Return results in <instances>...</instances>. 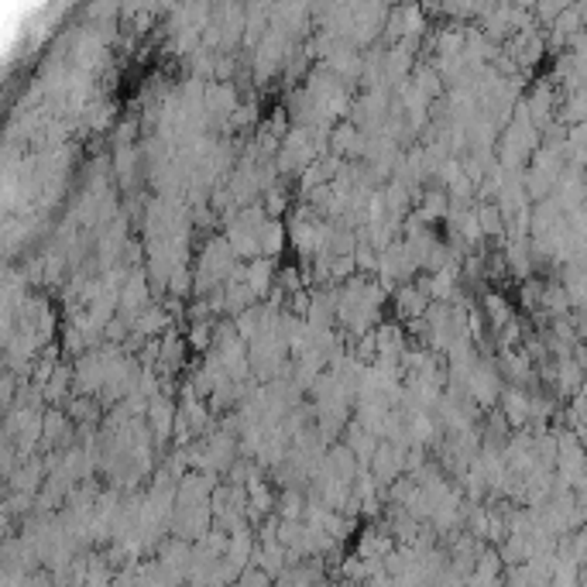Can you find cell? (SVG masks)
Here are the masks:
<instances>
[{
  "label": "cell",
  "instance_id": "obj_5",
  "mask_svg": "<svg viewBox=\"0 0 587 587\" xmlns=\"http://www.w3.org/2000/svg\"><path fill=\"white\" fill-rule=\"evenodd\" d=\"M433 306V299L415 282H409V285H398V293L392 295V310H396V316L402 320V323H413V320H423L426 316V310Z\"/></svg>",
  "mask_w": 587,
  "mask_h": 587
},
{
  "label": "cell",
  "instance_id": "obj_1",
  "mask_svg": "<svg viewBox=\"0 0 587 587\" xmlns=\"http://www.w3.org/2000/svg\"><path fill=\"white\" fill-rule=\"evenodd\" d=\"M501 371L495 368L491 358H481V364L474 368V375L467 378V396L474 398L481 409H495V402H501Z\"/></svg>",
  "mask_w": 587,
  "mask_h": 587
},
{
  "label": "cell",
  "instance_id": "obj_21",
  "mask_svg": "<svg viewBox=\"0 0 587 587\" xmlns=\"http://www.w3.org/2000/svg\"><path fill=\"white\" fill-rule=\"evenodd\" d=\"M213 327H217V320L190 323V330H186V344H190V350H200V354L213 350Z\"/></svg>",
  "mask_w": 587,
  "mask_h": 587
},
{
  "label": "cell",
  "instance_id": "obj_3",
  "mask_svg": "<svg viewBox=\"0 0 587 587\" xmlns=\"http://www.w3.org/2000/svg\"><path fill=\"white\" fill-rule=\"evenodd\" d=\"M148 426H152V436H155V447H162L165 440L175 436V423H179V398L172 396H158L152 398L148 405Z\"/></svg>",
  "mask_w": 587,
  "mask_h": 587
},
{
  "label": "cell",
  "instance_id": "obj_8",
  "mask_svg": "<svg viewBox=\"0 0 587 587\" xmlns=\"http://www.w3.org/2000/svg\"><path fill=\"white\" fill-rule=\"evenodd\" d=\"M261 230H251V227H244L241 220H234V224L224 227V238L230 241L234 247V255L241 261H255L261 258V241H258Z\"/></svg>",
  "mask_w": 587,
  "mask_h": 587
},
{
  "label": "cell",
  "instance_id": "obj_10",
  "mask_svg": "<svg viewBox=\"0 0 587 587\" xmlns=\"http://www.w3.org/2000/svg\"><path fill=\"white\" fill-rule=\"evenodd\" d=\"M275 278H278V261H272V258L247 261V275H244V282L251 285V293L258 295V299H268V293L275 289Z\"/></svg>",
  "mask_w": 587,
  "mask_h": 587
},
{
  "label": "cell",
  "instance_id": "obj_7",
  "mask_svg": "<svg viewBox=\"0 0 587 587\" xmlns=\"http://www.w3.org/2000/svg\"><path fill=\"white\" fill-rule=\"evenodd\" d=\"M144 162L138 144H121V148H114V155H110V165H114V175H117V182H121L124 190L131 192L135 190V179H138V165Z\"/></svg>",
  "mask_w": 587,
  "mask_h": 587
},
{
  "label": "cell",
  "instance_id": "obj_23",
  "mask_svg": "<svg viewBox=\"0 0 587 587\" xmlns=\"http://www.w3.org/2000/svg\"><path fill=\"white\" fill-rule=\"evenodd\" d=\"M238 587H272V577H268L261 567H247L241 577H238Z\"/></svg>",
  "mask_w": 587,
  "mask_h": 587
},
{
  "label": "cell",
  "instance_id": "obj_11",
  "mask_svg": "<svg viewBox=\"0 0 587 587\" xmlns=\"http://www.w3.org/2000/svg\"><path fill=\"white\" fill-rule=\"evenodd\" d=\"M415 213L423 217V224H426V227L436 224V220H447V217H450V192L443 190V186H426V190H423V196H419V207H415Z\"/></svg>",
  "mask_w": 587,
  "mask_h": 587
},
{
  "label": "cell",
  "instance_id": "obj_14",
  "mask_svg": "<svg viewBox=\"0 0 587 587\" xmlns=\"http://www.w3.org/2000/svg\"><path fill=\"white\" fill-rule=\"evenodd\" d=\"M409 79H413L415 87L430 97L433 104L447 97V83H443V76L436 72V66H433V62H415V70H413V76H409Z\"/></svg>",
  "mask_w": 587,
  "mask_h": 587
},
{
  "label": "cell",
  "instance_id": "obj_12",
  "mask_svg": "<svg viewBox=\"0 0 587 587\" xmlns=\"http://www.w3.org/2000/svg\"><path fill=\"white\" fill-rule=\"evenodd\" d=\"M498 371L512 381V385H522L526 378H533V358L526 354V347H518V350H501Z\"/></svg>",
  "mask_w": 587,
  "mask_h": 587
},
{
  "label": "cell",
  "instance_id": "obj_20",
  "mask_svg": "<svg viewBox=\"0 0 587 587\" xmlns=\"http://www.w3.org/2000/svg\"><path fill=\"white\" fill-rule=\"evenodd\" d=\"M261 207L265 213L272 217V220H282L285 213H293V200H289V190H285V182H278L275 190H268L261 196Z\"/></svg>",
  "mask_w": 587,
  "mask_h": 587
},
{
  "label": "cell",
  "instance_id": "obj_17",
  "mask_svg": "<svg viewBox=\"0 0 587 587\" xmlns=\"http://www.w3.org/2000/svg\"><path fill=\"white\" fill-rule=\"evenodd\" d=\"M66 415H70L76 426H97L100 423V402L97 398L72 396L70 405H66Z\"/></svg>",
  "mask_w": 587,
  "mask_h": 587
},
{
  "label": "cell",
  "instance_id": "obj_18",
  "mask_svg": "<svg viewBox=\"0 0 587 587\" xmlns=\"http://www.w3.org/2000/svg\"><path fill=\"white\" fill-rule=\"evenodd\" d=\"M474 210H478L484 238H498L505 244V213L498 210V203H474Z\"/></svg>",
  "mask_w": 587,
  "mask_h": 587
},
{
  "label": "cell",
  "instance_id": "obj_15",
  "mask_svg": "<svg viewBox=\"0 0 587 587\" xmlns=\"http://www.w3.org/2000/svg\"><path fill=\"white\" fill-rule=\"evenodd\" d=\"M484 320L491 323L495 330H505L516 316H512V306H508V299L501 293H484Z\"/></svg>",
  "mask_w": 587,
  "mask_h": 587
},
{
  "label": "cell",
  "instance_id": "obj_4",
  "mask_svg": "<svg viewBox=\"0 0 587 587\" xmlns=\"http://www.w3.org/2000/svg\"><path fill=\"white\" fill-rule=\"evenodd\" d=\"M498 413L505 415V423L512 430H529V423H533V396L522 392L518 385H512V388L501 392Z\"/></svg>",
  "mask_w": 587,
  "mask_h": 587
},
{
  "label": "cell",
  "instance_id": "obj_16",
  "mask_svg": "<svg viewBox=\"0 0 587 587\" xmlns=\"http://www.w3.org/2000/svg\"><path fill=\"white\" fill-rule=\"evenodd\" d=\"M224 293H227V312H230V320L241 316L244 310H251V306H258V295L251 293L247 282H227Z\"/></svg>",
  "mask_w": 587,
  "mask_h": 587
},
{
  "label": "cell",
  "instance_id": "obj_22",
  "mask_svg": "<svg viewBox=\"0 0 587 587\" xmlns=\"http://www.w3.org/2000/svg\"><path fill=\"white\" fill-rule=\"evenodd\" d=\"M135 135H138V117H124V121H117V127L110 131L114 148H121V144H135Z\"/></svg>",
  "mask_w": 587,
  "mask_h": 587
},
{
  "label": "cell",
  "instance_id": "obj_2",
  "mask_svg": "<svg viewBox=\"0 0 587 587\" xmlns=\"http://www.w3.org/2000/svg\"><path fill=\"white\" fill-rule=\"evenodd\" d=\"M405 453L409 450L396 447V443H388V440H381L378 443V453H375V461H371V474H375V481L381 488H392L398 478H405Z\"/></svg>",
  "mask_w": 587,
  "mask_h": 587
},
{
  "label": "cell",
  "instance_id": "obj_19",
  "mask_svg": "<svg viewBox=\"0 0 587 587\" xmlns=\"http://www.w3.org/2000/svg\"><path fill=\"white\" fill-rule=\"evenodd\" d=\"M275 516L285 518V522H303V516H306V498H303L299 488H285V491L278 495Z\"/></svg>",
  "mask_w": 587,
  "mask_h": 587
},
{
  "label": "cell",
  "instance_id": "obj_9",
  "mask_svg": "<svg viewBox=\"0 0 587 587\" xmlns=\"http://www.w3.org/2000/svg\"><path fill=\"white\" fill-rule=\"evenodd\" d=\"M378 436L375 433H368L361 426V423H350L344 430V447L361 461V467H371V461H375V453H378Z\"/></svg>",
  "mask_w": 587,
  "mask_h": 587
},
{
  "label": "cell",
  "instance_id": "obj_13",
  "mask_svg": "<svg viewBox=\"0 0 587 587\" xmlns=\"http://www.w3.org/2000/svg\"><path fill=\"white\" fill-rule=\"evenodd\" d=\"M258 241H261V258L278 261V255H282L285 244H289V224H285V220H268V224L261 227Z\"/></svg>",
  "mask_w": 587,
  "mask_h": 587
},
{
  "label": "cell",
  "instance_id": "obj_6",
  "mask_svg": "<svg viewBox=\"0 0 587 587\" xmlns=\"http://www.w3.org/2000/svg\"><path fill=\"white\" fill-rule=\"evenodd\" d=\"M327 66H330V72L344 83V87H350V83H361V76H364V55H361V49H354V45H340L337 52L330 55L327 59Z\"/></svg>",
  "mask_w": 587,
  "mask_h": 587
}]
</instances>
